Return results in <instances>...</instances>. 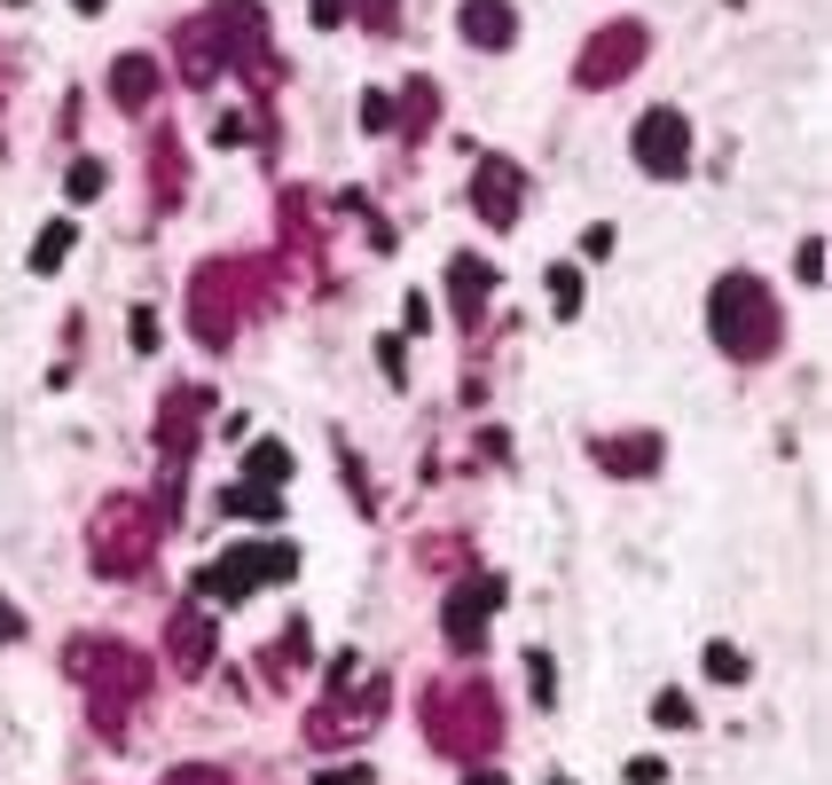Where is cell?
Returning <instances> with one entry per match:
<instances>
[{"label":"cell","instance_id":"1","mask_svg":"<svg viewBox=\"0 0 832 785\" xmlns=\"http://www.w3.org/2000/svg\"><path fill=\"white\" fill-rule=\"evenodd\" d=\"M715 338L739 353V362L770 353L778 322H770V307H761V283H754V275H722V283H715Z\"/></svg>","mask_w":832,"mask_h":785},{"label":"cell","instance_id":"2","mask_svg":"<svg viewBox=\"0 0 832 785\" xmlns=\"http://www.w3.org/2000/svg\"><path fill=\"white\" fill-rule=\"evenodd\" d=\"M259 574H291V550H259V542H236L220 566L196 574V597H220V605H236L259 589Z\"/></svg>","mask_w":832,"mask_h":785},{"label":"cell","instance_id":"3","mask_svg":"<svg viewBox=\"0 0 832 785\" xmlns=\"http://www.w3.org/2000/svg\"><path fill=\"white\" fill-rule=\"evenodd\" d=\"M683 150H691L683 111H644L637 118V157H644L652 173H683Z\"/></svg>","mask_w":832,"mask_h":785},{"label":"cell","instance_id":"4","mask_svg":"<svg viewBox=\"0 0 832 785\" xmlns=\"http://www.w3.org/2000/svg\"><path fill=\"white\" fill-rule=\"evenodd\" d=\"M503 605V581H472V589H456L448 597V636L463 644V652H479V620Z\"/></svg>","mask_w":832,"mask_h":785},{"label":"cell","instance_id":"5","mask_svg":"<svg viewBox=\"0 0 832 785\" xmlns=\"http://www.w3.org/2000/svg\"><path fill=\"white\" fill-rule=\"evenodd\" d=\"M479 213H487V228H511V213H519V173L503 166V157L479 166Z\"/></svg>","mask_w":832,"mask_h":785},{"label":"cell","instance_id":"6","mask_svg":"<svg viewBox=\"0 0 832 785\" xmlns=\"http://www.w3.org/2000/svg\"><path fill=\"white\" fill-rule=\"evenodd\" d=\"M463 31H472V48H503L519 31V16L503 9V0H472V9H463Z\"/></svg>","mask_w":832,"mask_h":785},{"label":"cell","instance_id":"7","mask_svg":"<svg viewBox=\"0 0 832 785\" xmlns=\"http://www.w3.org/2000/svg\"><path fill=\"white\" fill-rule=\"evenodd\" d=\"M111 87H118V103H150V87H157V63H150V55H118Z\"/></svg>","mask_w":832,"mask_h":785},{"label":"cell","instance_id":"8","mask_svg":"<svg viewBox=\"0 0 832 785\" xmlns=\"http://www.w3.org/2000/svg\"><path fill=\"white\" fill-rule=\"evenodd\" d=\"M63 252H72V220H48V228H40V244H31V275H55V268H63Z\"/></svg>","mask_w":832,"mask_h":785},{"label":"cell","instance_id":"9","mask_svg":"<svg viewBox=\"0 0 832 785\" xmlns=\"http://www.w3.org/2000/svg\"><path fill=\"white\" fill-rule=\"evenodd\" d=\"M448 275H456V307H463V314H472V307L487 299V268H479V259H456V268H448Z\"/></svg>","mask_w":832,"mask_h":785},{"label":"cell","instance_id":"10","mask_svg":"<svg viewBox=\"0 0 832 785\" xmlns=\"http://www.w3.org/2000/svg\"><path fill=\"white\" fill-rule=\"evenodd\" d=\"M283 472H291V455L268 440V448H252V487H283Z\"/></svg>","mask_w":832,"mask_h":785},{"label":"cell","instance_id":"11","mask_svg":"<svg viewBox=\"0 0 832 785\" xmlns=\"http://www.w3.org/2000/svg\"><path fill=\"white\" fill-rule=\"evenodd\" d=\"M707 675H715V683H739V675H746V660H739L730 644H715V652H707Z\"/></svg>","mask_w":832,"mask_h":785},{"label":"cell","instance_id":"12","mask_svg":"<svg viewBox=\"0 0 832 785\" xmlns=\"http://www.w3.org/2000/svg\"><path fill=\"white\" fill-rule=\"evenodd\" d=\"M660 723H668V731H691V699H683V692H660Z\"/></svg>","mask_w":832,"mask_h":785},{"label":"cell","instance_id":"13","mask_svg":"<svg viewBox=\"0 0 832 785\" xmlns=\"http://www.w3.org/2000/svg\"><path fill=\"white\" fill-rule=\"evenodd\" d=\"M550 283H558V291H550V299H558V307H565V314H574V307H581V275H574V268H558V275H550Z\"/></svg>","mask_w":832,"mask_h":785},{"label":"cell","instance_id":"14","mask_svg":"<svg viewBox=\"0 0 832 785\" xmlns=\"http://www.w3.org/2000/svg\"><path fill=\"white\" fill-rule=\"evenodd\" d=\"M526 675H535V699L558 692V675H550V652H526Z\"/></svg>","mask_w":832,"mask_h":785},{"label":"cell","instance_id":"15","mask_svg":"<svg viewBox=\"0 0 832 785\" xmlns=\"http://www.w3.org/2000/svg\"><path fill=\"white\" fill-rule=\"evenodd\" d=\"M126 338H135V346L150 353V346H157V314H150V307H135V322H126Z\"/></svg>","mask_w":832,"mask_h":785},{"label":"cell","instance_id":"16","mask_svg":"<svg viewBox=\"0 0 832 785\" xmlns=\"http://www.w3.org/2000/svg\"><path fill=\"white\" fill-rule=\"evenodd\" d=\"M793 268H802V283H824V244L809 236V244H802V259H793Z\"/></svg>","mask_w":832,"mask_h":785},{"label":"cell","instance_id":"17","mask_svg":"<svg viewBox=\"0 0 832 785\" xmlns=\"http://www.w3.org/2000/svg\"><path fill=\"white\" fill-rule=\"evenodd\" d=\"M72 196L87 205V196H103V166H72Z\"/></svg>","mask_w":832,"mask_h":785},{"label":"cell","instance_id":"18","mask_svg":"<svg viewBox=\"0 0 832 785\" xmlns=\"http://www.w3.org/2000/svg\"><path fill=\"white\" fill-rule=\"evenodd\" d=\"M361 126H393V94H370V103H361Z\"/></svg>","mask_w":832,"mask_h":785},{"label":"cell","instance_id":"19","mask_svg":"<svg viewBox=\"0 0 832 785\" xmlns=\"http://www.w3.org/2000/svg\"><path fill=\"white\" fill-rule=\"evenodd\" d=\"M315 785H370V770H322Z\"/></svg>","mask_w":832,"mask_h":785},{"label":"cell","instance_id":"20","mask_svg":"<svg viewBox=\"0 0 832 785\" xmlns=\"http://www.w3.org/2000/svg\"><path fill=\"white\" fill-rule=\"evenodd\" d=\"M9 636H16V605H9V597H0V644H9Z\"/></svg>","mask_w":832,"mask_h":785},{"label":"cell","instance_id":"21","mask_svg":"<svg viewBox=\"0 0 832 785\" xmlns=\"http://www.w3.org/2000/svg\"><path fill=\"white\" fill-rule=\"evenodd\" d=\"M338 9H346V0H315V16H322V24H338Z\"/></svg>","mask_w":832,"mask_h":785},{"label":"cell","instance_id":"22","mask_svg":"<svg viewBox=\"0 0 832 785\" xmlns=\"http://www.w3.org/2000/svg\"><path fill=\"white\" fill-rule=\"evenodd\" d=\"M370 16H393V0H370Z\"/></svg>","mask_w":832,"mask_h":785},{"label":"cell","instance_id":"23","mask_svg":"<svg viewBox=\"0 0 832 785\" xmlns=\"http://www.w3.org/2000/svg\"><path fill=\"white\" fill-rule=\"evenodd\" d=\"M472 785H503V777H495V770H479V777H472Z\"/></svg>","mask_w":832,"mask_h":785},{"label":"cell","instance_id":"24","mask_svg":"<svg viewBox=\"0 0 832 785\" xmlns=\"http://www.w3.org/2000/svg\"><path fill=\"white\" fill-rule=\"evenodd\" d=\"M174 785H213V777H189V770H181V777H174Z\"/></svg>","mask_w":832,"mask_h":785},{"label":"cell","instance_id":"25","mask_svg":"<svg viewBox=\"0 0 832 785\" xmlns=\"http://www.w3.org/2000/svg\"><path fill=\"white\" fill-rule=\"evenodd\" d=\"M79 9H87V16H94V9H103V0H79Z\"/></svg>","mask_w":832,"mask_h":785}]
</instances>
